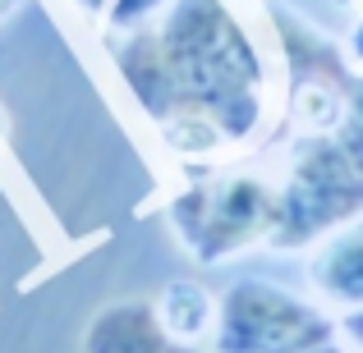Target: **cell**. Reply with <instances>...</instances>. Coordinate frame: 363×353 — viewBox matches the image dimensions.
Segmentation results:
<instances>
[{
  "label": "cell",
  "instance_id": "6da1fadb",
  "mask_svg": "<svg viewBox=\"0 0 363 353\" xmlns=\"http://www.w3.org/2000/svg\"><path fill=\"white\" fill-rule=\"evenodd\" d=\"M363 212V124L345 133L308 138L294 151L290 184L276 197L272 243H308L322 230L350 225Z\"/></svg>",
  "mask_w": 363,
  "mask_h": 353
},
{
  "label": "cell",
  "instance_id": "7a4b0ae2",
  "mask_svg": "<svg viewBox=\"0 0 363 353\" xmlns=\"http://www.w3.org/2000/svg\"><path fill=\"white\" fill-rule=\"evenodd\" d=\"M331 321L318 308L244 280L221 299L216 312V353H318L331 340Z\"/></svg>",
  "mask_w": 363,
  "mask_h": 353
},
{
  "label": "cell",
  "instance_id": "3957f363",
  "mask_svg": "<svg viewBox=\"0 0 363 353\" xmlns=\"http://www.w3.org/2000/svg\"><path fill=\"white\" fill-rule=\"evenodd\" d=\"M170 221L198 262H225L276 225V193L257 175L198 184L170 207Z\"/></svg>",
  "mask_w": 363,
  "mask_h": 353
},
{
  "label": "cell",
  "instance_id": "277c9868",
  "mask_svg": "<svg viewBox=\"0 0 363 353\" xmlns=\"http://www.w3.org/2000/svg\"><path fill=\"white\" fill-rule=\"evenodd\" d=\"M83 353H198L161 321L157 303H116L97 312L83 335Z\"/></svg>",
  "mask_w": 363,
  "mask_h": 353
},
{
  "label": "cell",
  "instance_id": "5b68a950",
  "mask_svg": "<svg viewBox=\"0 0 363 353\" xmlns=\"http://www.w3.org/2000/svg\"><path fill=\"white\" fill-rule=\"evenodd\" d=\"M313 284L340 308H363V221L340 225L327 243L313 253Z\"/></svg>",
  "mask_w": 363,
  "mask_h": 353
},
{
  "label": "cell",
  "instance_id": "8992f818",
  "mask_svg": "<svg viewBox=\"0 0 363 353\" xmlns=\"http://www.w3.org/2000/svg\"><path fill=\"white\" fill-rule=\"evenodd\" d=\"M157 312L179 340H189V345H194L198 335H207V330H216V303L207 299L198 284H170L166 299L157 303Z\"/></svg>",
  "mask_w": 363,
  "mask_h": 353
},
{
  "label": "cell",
  "instance_id": "52a82bcc",
  "mask_svg": "<svg viewBox=\"0 0 363 353\" xmlns=\"http://www.w3.org/2000/svg\"><path fill=\"white\" fill-rule=\"evenodd\" d=\"M340 326H345L350 345H354V349L363 353V308H350V312H345V321H340Z\"/></svg>",
  "mask_w": 363,
  "mask_h": 353
},
{
  "label": "cell",
  "instance_id": "ba28073f",
  "mask_svg": "<svg viewBox=\"0 0 363 353\" xmlns=\"http://www.w3.org/2000/svg\"><path fill=\"white\" fill-rule=\"evenodd\" d=\"M350 101H354V120L363 124V79H354V83H350Z\"/></svg>",
  "mask_w": 363,
  "mask_h": 353
}]
</instances>
